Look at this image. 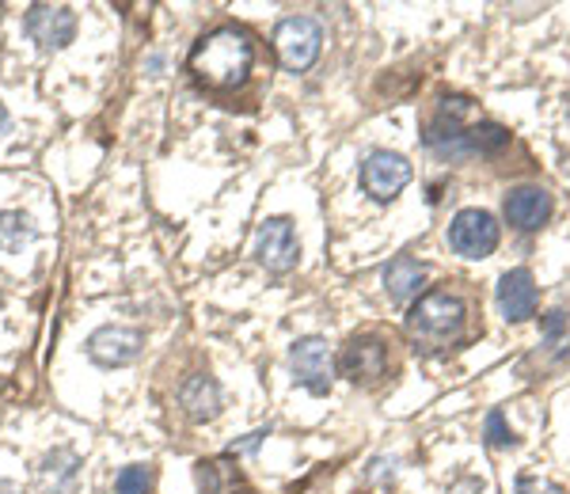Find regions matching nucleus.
<instances>
[{
	"label": "nucleus",
	"mask_w": 570,
	"mask_h": 494,
	"mask_svg": "<svg viewBox=\"0 0 570 494\" xmlns=\"http://www.w3.org/2000/svg\"><path fill=\"white\" fill-rule=\"evenodd\" d=\"M338 369H343V377L354 384H376L384 377V369H389V346H384L376 335L351 338L343 358H338Z\"/></svg>",
	"instance_id": "nucleus-9"
},
{
	"label": "nucleus",
	"mask_w": 570,
	"mask_h": 494,
	"mask_svg": "<svg viewBox=\"0 0 570 494\" xmlns=\"http://www.w3.org/2000/svg\"><path fill=\"white\" fill-rule=\"evenodd\" d=\"M0 494H23L12 480H0Z\"/></svg>",
	"instance_id": "nucleus-22"
},
{
	"label": "nucleus",
	"mask_w": 570,
	"mask_h": 494,
	"mask_svg": "<svg viewBox=\"0 0 570 494\" xmlns=\"http://www.w3.org/2000/svg\"><path fill=\"white\" fill-rule=\"evenodd\" d=\"M35 236H39V228H35V221L23 209H4L0 214V251H23L27 244H35Z\"/></svg>",
	"instance_id": "nucleus-16"
},
{
	"label": "nucleus",
	"mask_w": 570,
	"mask_h": 494,
	"mask_svg": "<svg viewBox=\"0 0 570 494\" xmlns=\"http://www.w3.org/2000/svg\"><path fill=\"white\" fill-rule=\"evenodd\" d=\"M255 259L274 274H285V270L297 267L301 244H297V233H293V225L285 221V217H271V221L259 225V233H255Z\"/></svg>",
	"instance_id": "nucleus-7"
},
{
	"label": "nucleus",
	"mask_w": 570,
	"mask_h": 494,
	"mask_svg": "<svg viewBox=\"0 0 570 494\" xmlns=\"http://www.w3.org/2000/svg\"><path fill=\"white\" fill-rule=\"evenodd\" d=\"M411 182V164L407 157L400 152H389V149H376L365 157L362 164V187L365 195L376 198V202H392L403 187Z\"/></svg>",
	"instance_id": "nucleus-6"
},
{
	"label": "nucleus",
	"mask_w": 570,
	"mask_h": 494,
	"mask_svg": "<svg viewBox=\"0 0 570 494\" xmlns=\"http://www.w3.org/2000/svg\"><path fill=\"white\" fill-rule=\"evenodd\" d=\"M422 281H426V267L411 255H400L384 267V289L392 300H411L422 289Z\"/></svg>",
	"instance_id": "nucleus-15"
},
{
	"label": "nucleus",
	"mask_w": 570,
	"mask_h": 494,
	"mask_svg": "<svg viewBox=\"0 0 570 494\" xmlns=\"http://www.w3.org/2000/svg\"><path fill=\"white\" fill-rule=\"evenodd\" d=\"M8 130V111H4V103H0V134Z\"/></svg>",
	"instance_id": "nucleus-23"
},
{
	"label": "nucleus",
	"mask_w": 570,
	"mask_h": 494,
	"mask_svg": "<svg viewBox=\"0 0 570 494\" xmlns=\"http://www.w3.org/2000/svg\"><path fill=\"white\" fill-rule=\"evenodd\" d=\"M263 437H266V434H247L244 442H233V453H252V449H259Z\"/></svg>",
	"instance_id": "nucleus-21"
},
{
	"label": "nucleus",
	"mask_w": 570,
	"mask_h": 494,
	"mask_svg": "<svg viewBox=\"0 0 570 494\" xmlns=\"http://www.w3.org/2000/svg\"><path fill=\"white\" fill-rule=\"evenodd\" d=\"M487 445H491V449H510L513 445V429L505 426L502 411H491V415H487Z\"/></svg>",
	"instance_id": "nucleus-19"
},
{
	"label": "nucleus",
	"mask_w": 570,
	"mask_h": 494,
	"mask_svg": "<svg viewBox=\"0 0 570 494\" xmlns=\"http://www.w3.org/2000/svg\"><path fill=\"white\" fill-rule=\"evenodd\" d=\"M252 61H255V46L240 27H217V31H209L206 39L195 42L187 66H190V77H195L202 88L228 91V88L244 85L247 72H252Z\"/></svg>",
	"instance_id": "nucleus-1"
},
{
	"label": "nucleus",
	"mask_w": 570,
	"mask_h": 494,
	"mask_svg": "<svg viewBox=\"0 0 570 494\" xmlns=\"http://www.w3.org/2000/svg\"><path fill=\"white\" fill-rule=\"evenodd\" d=\"M464 319V300L449 289H434L426 297H419V305L407 313V335L422 346H449L461 338Z\"/></svg>",
	"instance_id": "nucleus-2"
},
{
	"label": "nucleus",
	"mask_w": 570,
	"mask_h": 494,
	"mask_svg": "<svg viewBox=\"0 0 570 494\" xmlns=\"http://www.w3.org/2000/svg\"><path fill=\"white\" fill-rule=\"evenodd\" d=\"M198 487H202V494H228V491L240 487V472H233L225 461H202Z\"/></svg>",
	"instance_id": "nucleus-17"
},
{
	"label": "nucleus",
	"mask_w": 570,
	"mask_h": 494,
	"mask_svg": "<svg viewBox=\"0 0 570 494\" xmlns=\"http://www.w3.org/2000/svg\"><path fill=\"white\" fill-rule=\"evenodd\" d=\"M274 50H278L282 69L305 72L316 66L320 50H324V27L312 20V16H289L274 31Z\"/></svg>",
	"instance_id": "nucleus-3"
},
{
	"label": "nucleus",
	"mask_w": 570,
	"mask_h": 494,
	"mask_svg": "<svg viewBox=\"0 0 570 494\" xmlns=\"http://www.w3.org/2000/svg\"><path fill=\"white\" fill-rule=\"evenodd\" d=\"M502 209H505V221L513 228L537 233V228L551 217V195L544 187H513L510 195H505Z\"/></svg>",
	"instance_id": "nucleus-11"
},
{
	"label": "nucleus",
	"mask_w": 570,
	"mask_h": 494,
	"mask_svg": "<svg viewBox=\"0 0 570 494\" xmlns=\"http://www.w3.org/2000/svg\"><path fill=\"white\" fill-rule=\"evenodd\" d=\"M179 404L195 423H209L220 411V388L214 377H190L179 392Z\"/></svg>",
	"instance_id": "nucleus-14"
},
{
	"label": "nucleus",
	"mask_w": 570,
	"mask_h": 494,
	"mask_svg": "<svg viewBox=\"0 0 570 494\" xmlns=\"http://www.w3.org/2000/svg\"><path fill=\"white\" fill-rule=\"evenodd\" d=\"M23 27L42 50H66L72 42V34H77V16L61 4H35V8H27Z\"/></svg>",
	"instance_id": "nucleus-8"
},
{
	"label": "nucleus",
	"mask_w": 570,
	"mask_h": 494,
	"mask_svg": "<svg viewBox=\"0 0 570 494\" xmlns=\"http://www.w3.org/2000/svg\"><path fill=\"white\" fill-rule=\"evenodd\" d=\"M537 281H532L529 270H510L502 274L499 281V308L502 316L510 319V324H525L529 316H537Z\"/></svg>",
	"instance_id": "nucleus-12"
},
{
	"label": "nucleus",
	"mask_w": 570,
	"mask_h": 494,
	"mask_svg": "<svg viewBox=\"0 0 570 494\" xmlns=\"http://www.w3.org/2000/svg\"><path fill=\"white\" fill-rule=\"evenodd\" d=\"M149 487H153V472L145 468V464H130V468H122L115 480L118 494H149Z\"/></svg>",
	"instance_id": "nucleus-18"
},
{
	"label": "nucleus",
	"mask_w": 570,
	"mask_h": 494,
	"mask_svg": "<svg viewBox=\"0 0 570 494\" xmlns=\"http://www.w3.org/2000/svg\"><path fill=\"white\" fill-rule=\"evenodd\" d=\"M80 480V456L69 449H53L35 464V483L42 494H69Z\"/></svg>",
	"instance_id": "nucleus-13"
},
{
	"label": "nucleus",
	"mask_w": 570,
	"mask_h": 494,
	"mask_svg": "<svg viewBox=\"0 0 570 494\" xmlns=\"http://www.w3.org/2000/svg\"><path fill=\"white\" fill-rule=\"evenodd\" d=\"M137 354H141V332L134 327H99L96 335L88 338V358L96 365H130Z\"/></svg>",
	"instance_id": "nucleus-10"
},
{
	"label": "nucleus",
	"mask_w": 570,
	"mask_h": 494,
	"mask_svg": "<svg viewBox=\"0 0 570 494\" xmlns=\"http://www.w3.org/2000/svg\"><path fill=\"white\" fill-rule=\"evenodd\" d=\"M449 244L464 259H487L499 247V221L487 209H461L449 225Z\"/></svg>",
	"instance_id": "nucleus-5"
},
{
	"label": "nucleus",
	"mask_w": 570,
	"mask_h": 494,
	"mask_svg": "<svg viewBox=\"0 0 570 494\" xmlns=\"http://www.w3.org/2000/svg\"><path fill=\"white\" fill-rule=\"evenodd\" d=\"M518 494H563V491H559L556 483H548V480H521Z\"/></svg>",
	"instance_id": "nucleus-20"
},
{
	"label": "nucleus",
	"mask_w": 570,
	"mask_h": 494,
	"mask_svg": "<svg viewBox=\"0 0 570 494\" xmlns=\"http://www.w3.org/2000/svg\"><path fill=\"white\" fill-rule=\"evenodd\" d=\"M289 365H293V381L301 388H308L312 396H327L331 392V377H335V362H331V350L320 335H305L293 343L289 350Z\"/></svg>",
	"instance_id": "nucleus-4"
}]
</instances>
